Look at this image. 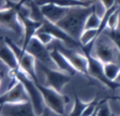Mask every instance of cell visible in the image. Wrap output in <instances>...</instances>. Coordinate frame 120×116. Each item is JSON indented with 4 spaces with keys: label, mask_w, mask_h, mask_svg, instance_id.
Instances as JSON below:
<instances>
[{
    "label": "cell",
    "mask_w": 120,
    "mask_h": 116,
    "mask_svg": "<svg viewBox=\"0 0 120 116\" xmlns=\"http://www.w3.org/2000/svg\"><path fill=\"white\" fill-rule=\"evenodd\" d=\"M93 9V4L89 7L71 8L62 20L55 24H57L72 38L79 41L81 35L85 29L86 21Z\"/></svg>",
    "instance_id": "6da1fadb"
},
{
    "label": "cell",
    "mask_w": 120,
    "mask_h": 116,
    "mask_svg": "<svg viewBox=\"0 0 120 116\" xmlns=\"http://www.w3.org/2000/svg\"><path fill=\"white\" fill-rule=\"evenodd\" d=\"M90 54L100 59L102 63H118L119 51L109 35L104 32L99 35L92 46Z\"/></svg>",
    "instance_id": "7a4b0ae2"
},
{
    "label": "cell",
    "mask_w": 120,
    "mask_h": 116,
    "mask_svg": "<svg viewBox=\"0 0 120 116\" xmlns=\"http://www.w3.org/2000/svg\"><path fill=\"white\" fill-rule=\"evenodd\" d=\"M11 72L17 77V79L24 85L37 116L42 115L46 108V105H45L43 96L37 86L35 81L20 68L14 71L11 70Z\"/></svg>",
    "instance_id": "3957f363"
},
{
    "label": "cell",
    "mask_w": 120,
    "mask_h": 116,
    "mask_svg": "<svg viewBox=\"0 0 120 116\" xmlns=\"http://www.w3.org/2000/svg\"><path fill=\"white\" fill-rule=\"evenodd\" d=\"M35 83L43 96L46 107L58 115L64 116L66 104L69 101L68 96H64L61 92H58L49 86H45L40 81H35Z\"/></svg>",
    "instance_id": "277c9868"
},
{
    "label": "cell",
    "mask_w": 120,
    "mask_h": 116,
    "mask_svg": "<svg viewBox=\"0 0 120 116\" xmlns=\"http://www.w3.org/2000/svg\"><path fill=\"white\" fill-rule=\"evenodd\" d=\"M49 46L57 48L61 53L65 55L66 58L70 61V63L73 65V67L78 73L88 76V58L83 51H77L76 49L70 48L58 40H55Z\"/></svg>",
    "instance_id": "5b68a950"
},
{
    "label": "cell",
    "mask_w": 120,
    "mask_h": 116,
    "mask_svg": "<svg viewBox=\"0 0 120 116\" xmlns=\"http://www.w3.org/2000/svg\"><path fill=\"white\" fill-rule=\"evenodd\" d=\"M4 41L8 44L11 48L13 50V51L15 52L16 55L18 58L21 69L26 73L35 81H38L39 78L36 73V59L35 58V57L28 51L23 50L22 46L17 45L11 39L5 37Z\"/></svg>",
    "instance_id": "8992f818"
},
{
    "label": "cell",
    "mask_w": 120,
    "mask_h": 116,
    "mask_svg": "<svg viewBox=\"0 0 120 116\" xmlns=\"http://www.w3.org/2000/svg\"><path fill=\"white\" fill-rule=\"evenodd\" d=\"M40 67L45 79V83L43 84L56 90L58 92H62L64 86L70 81V75L58 69L49 68L41 63H40Z\"/></svg>",
    "instance_id": "52a82bcc"
},
{
    "label": "cell",
    "mask_w": 120,
    "mask_h": 116,
    "mask_svg": "<svg viewBox=\"0 0 120 116\" xmlns=\"http://www.w3.org/2000/svg\"><path fill=\"white\" fill-rule=\"evenodd\" d=\"M25 50L31 54L35 57L36 61L40 62V63L45 65L49 68L58 69L56 64L52 58L50 50L49 49V47L41 43L35 36L30 40Z\"/></svg>",
    "instance_id": "ba28073f"
},
{
    "label": "cell",
    "mask_w": 120,
    "mask_h": 116,
    "mask_svg": "<svg viewBox=\"0 0 120 116\" xmlns=\"http://www.w3.org/2000/svg\"><path fill=\"white\" fill-rule=\"evenodd\" d=\"M1 24L6 29L13 32L16 35L24 37V26L20 15L13 8L1 10Z\"/></svg>",
    "instance_id": "9c48e42d"
},
{
    "label": "cell",
    "mask_w": 120,
    "mask_h": 116,
    "mask_svg": "<svg viewBox=\"0 0 120 116\" xmlns=\"http://www.w3.org/2000/svg\"><path fill=\"white\" fill-rule=\"evenodd\" d=\"M87 58H88V76H90L92 77L95 78L96 80L100 81L101 83H103L105 86H106L108 88L111 90H115L116 88L120 87V83L116 81H109L106 77L104 69V63H102L100 59L96 58L91 55L90 54H86Z\"/></svg>",
    "instance_id": "30bf717a"
},
{
    "label": "cell",
    "mask_w": 120,
    "mask_h": 116,
    "mask_svg": "<svg viewBox=\"0 0 120 116\" xmlns=\"http://www.w3.org/2000/svg\"><path fill=\"white\" fill-rule=\"evenodd\" d=\"M30 101V97L26 90L24 85L21 81H17L12 85L8 90L1 94L0 104H8V103H22Z\"/></svg>",
    "instance_id": "8fae6325"
},
{
    "label": "cell",
    "mask_w": 120,
    "mask_h": 116,
    "mask_svg": "<svg viewBox=\"0 0 120 116\" xmlns=\"http://www.w3.org/2000/svg\"><path fill=\"white\" fill-rule=\"evenodd\" d=\"M1 116H37L31 102L8 103L1 104Z\"/></svg>",
    "instance_id": "7c38bea8"
},
{
    "label": "cell",
    "mask_w": 120,
    "mask_h": 116,
    "mask_svg": "<svg viewBox=\"0 0 120 116\" xmlns=\"http://www.w3.org/2000/svg\"><path fill=\"white\" fill-rule=\"evenodd\" d=\"M19 15H20V17L24 26V37L22 40V47L23 50H26L30 40L35 36L38 31L42 27L43 22H39L35 19H32L31 17L22 15L20 13Z\"/></svg>",
    "instance_id": "4fadbf2b"
},
{
    "label": "cell",
    "mask_w": 120,
    "mask_h": 116,
    "mask_svg": "<svg viewBox=\"0 0 120 116\" xmlns=\"http://www.w3.org/2000/svg\"><path fill=\"white\" fill-rule=\"evenodd\" d=\"M40 12L43 17L53 23H57L62 20L71 8L60 7L53 4H46L40 6Z\"/></svg>",
    "instance_id": "5bb4252c"
},
{
    "label": "cell",
    "mask_w": 120,
    "mask_h": 116,
    "mask_svg": "<svg viewBox=\"0 0 120 116\" xmlns=\"http://www.w3.org/2000/svg\"><path fill=\"white\" fill-rule=\"evenodd\" d=\"M48 47L50 50V54H51L52 58H53V62L55 63L58 70L70 75L71 77L74 76L76 73H78L77 71V69L73 67V65L70 63V61L66 58L65 55L61 53L58 49L53 46Z\"/></svg>",
    "instance_id": "9a60e30c"
},
{
    "label": "cell",
    "mask_w": 120,
    "mask_h": 116,
    "mask_svg": "<svg viewBox=\"0 0 120 116\" xmlns=\"http://www.w3.org/2000/svg\"><path fill=\"white\" fill-rule=\"evenodd\" d=\"M0 58H1L2 63L12 71L17 70L20 68L18 58H17L15 52L11 48L10 45L6 43L5 41L1 47Z\"/></svg>",
    "instance_id": "2e32d148"
},
{
    "label": "cell",
    "mask_w": 120,
    "mask_h": 116,
    "mask_svg": "<svg viewBox=\"0 0 120 116\" xmlns=\"http://www.w3.org/2000/svg\"><path fill=\"white\" fill-rule=\"evenodd\" d=\"M36 5L42 6L46 4H53L66 8H73L79 7H89L95 1H81V0H34Z\"/></svg>",
    "instance_id": "e0dca14e"
},
{
    "label": "cell",
    "mask_w": 120,
    "mask_h": 116,
    "mask_svg": "<svg viewBox=\"0 0 120 116\" xmlns=\"http://www.w3.org/2000/svg\"><path fill=\"white\" fill-rule=\"evenodd\" d=\"M104 69L106 77L109 81H115L118 73L120 71V66L118 63H104Z\"/></svg>",
    "instance_id": "ac0fdd59"
},
{
    "label": "cell",
    "mask_w": 120,
    "mask_h": 116,
    "mask_svg": "<svg viewBox=\"0 0 120 116\" xmlns=\"http://www.w3.org/2000/svg\"><path fill=\"white\" fill-rule=\"evenodd\" d=\"M89 102H84L79 98V96L77 94H75L74 96V104L72 106V109L71 110L68 116H82L83 110L87 106Z\"/></svg>",
    "instance_id": "d6986e66"
},
{
    "label": "cell",
    "mask_w": 120,
    "mask_h": 116,
    "mask_svg": "<svg viewBox=\"0 0 120 116\" xmlns=\"http://www.w3.org/2000/svg\"><path fill=\"white\" fill-rule=\"evenodd\" d=\"M94 8V7H93ZM102 17H100L96 12L92 11V12L88 16L85 24V29H99L100 24H101Z\"/></svg>",
    "instance_id": "ffe728a7"
},
{
    "label": "cell",
    "mask_w": 120,
    "mask_h": 116,
    "mask_svg": "<svg viewBox=\"0 0 120 116\" xmlns=\"http://www.w3.org/2000/svg\"><path fill=\"white\" fill-rule=\"evenodd\" d=\"M108 101L109 100L106 98L100 101V104L96 109V116H112L113 113Z\"/></svg>",
    "instance_id": "44dd1931"
},
{
    "label": "cell",
    "mask_w": 120,
    "mask_h": 116,
    "mask_svg": "<svg viewBox=\"0 0 120 116\" xmlns=\"http://www.w3.org/2000/svg\"><path fill=\"white\" fill-rule=\"evenodd\" d=\"M119 24V10L117 8L109 17L108 23H107V30L115 31L118 30Z\"/></svg>",
    "instance_id": "7402d4cb"
},
{
    "label": "cell",
    "mask_w": 120,
    "mask_h": 116,
    "mask_svg": "<svg viewBox=\"0 0 120 116\" xmlns=\"http://www.w3.org/2000/svg\"><path fill=\"white\" fill-rule=\"evenodd\" d=\"M35 37H36L41 43H43L44 45H47V46L50 45L55 40H56L53 35H51V34L49 33V32L45 31H41V30L38 31V32H37L36 35H35Z\"/></svg>",
    "instance_id": "603a6c76"
},
{
    "label": "cell",
    "mask_w": 120,
    "mask_h": 116,
    "mask_svg": "<svg viewBox=\"0 0 120 116\" xmlns=\"http://www.w3.org/2000/svg\"><path fill=\"white\" fill-rule=\"evenodd\" d=\"M106 33L109 35L110 38L113 40V41L114 42L115 45L118 48V51H119V55H120V31L118 30H115V31H106ZM120 62V59H119Z\"/></svg>",
    "instance_id": "cb8c5ba5"
},
{
    "label": "cell",
    "mask_w": 120,
    "mask_h": 116,
    "mask_svg": "<svg viewBox=\"0 0 120 116\" xmlns=\"http://www.w3.org/2000/svg\"><path fill=\"white\" fill-rule=\"evenodd\" d=\"M100 1L103 4V5L105 6L106 10H109V9L112 8L116 5L115 4V0H100Z\"/></svg>",
    "instance_id": "d4e9b609"
},
{
    "label": "cell",
    "mask_w": 120,
    "mask_h": 116,
    "mask_svg": "<svg viewBox=\"0 0 120 116\" xmlns=\"http://www.w3.org/2000/svg\"><path fill=\"white\" fill-rule=\"evenodd\" d=\"M40 116H63V115H58V114H55L54 112H53L52 110H50L49 108H45V111H44V113L42 114V115Z\"/></svg>",
    "instance_id": "484cf974"
},
{
    "label": "cell",
    "mask_w": 120,
    "mask_h": 116,
    "mask_svg": "<svg viewBox=\"0 0 120 116\" xmlns=\"http://www.w3.org/2000/svg\"><path fill=\"white\" fill-rule=\"evenodd\" d=\"M107 99L110 100V101H119L120 102V95H118V96H109Z\"/></svg>",
    "instance_id": "4316f807"
},
{
    "label": "cell",
    "mask_w": 120,
    "mask_h": 116,
    "mask_svg": "<svg viewBox=\"0 0 120 116\" xmlns=\"http://www.w3.org/2000/svg\"><path fill=\"white\" fill-rule=\"evenodd\" d=\"M115 81H116V82L120 83V71H119V73H118V77H117V78H116V80H115Z\"/></svg>",
    "instance_id": "83f0119b"
},
{
    "label": "cell",
    "mask_w": 120,
    "mask_h": 116,
    "mask_svg": "<svg viewBox=\"0 0 120 116\" xmlns=\"http://www.w3.org/2000/svg\"><path fill=\"white\" fill-rule=\"evenodd\" d=\"M34 0H21V3H23V4H26V3H30V2H33Z\"/></svg>",
    "instance_id": "f1b7e54d"
},
{
    "label": "cell",
    "mask_w": 120,
    "mask_h": 116,
    "mask_svg": "<svg viewBox=\"0 0 120 116\" xmlns=\"http://www.w3.org/2000/svg\"><path fill=\"white\" fill-rule=\"evenodd\" d=\"M112 116H120V115H118V114H113H113H112Z\"/></svg>",
    "instance_id": "f546056e"
},
{
    "label": "cell",
    "mask_w": 120,
    "mask_h": 116,
    "mask_svg": "<svg viewBox=\"0 0 120 116\" xmlns=\"http://www.w3.org/2000/svg\"><path fill=\"white\" fill-rule=\"evenodd\" d=\"M97 108H98V107H97ZM92 116H96V111H95V114H94Z\"/></svg>",
    "instance_id": "4dcf8cb0"
},
{
    "label": "cell",
    "mask_w": 120,
    "mask_h": 116,
    "mask_svg": "<svg viewBox=\"0 0 120 116\" xmlns=\"http://www.w3.org/2000/svg\"><path fill=\"white\" fill-rule=\"evenodd\" d=\"M81 1H90V0H81Z\"/></svg>",
    "instance_id": "1f68e13d"
},
{
    "label": "cell",
    "mask_w": 120,
    "mask_h": 116,
    "mask_svg": "<svg viewBox=\"0 0 120 116\" xmlns=\"http://www.w3.org/2000/svg\"><path fill=\"white\" fill-rule=\"evenodd\" d=\"M90 1H95V0H90Z\"/></svg>",
    "instance_id": "d6a6232c"
}]
</instances>
